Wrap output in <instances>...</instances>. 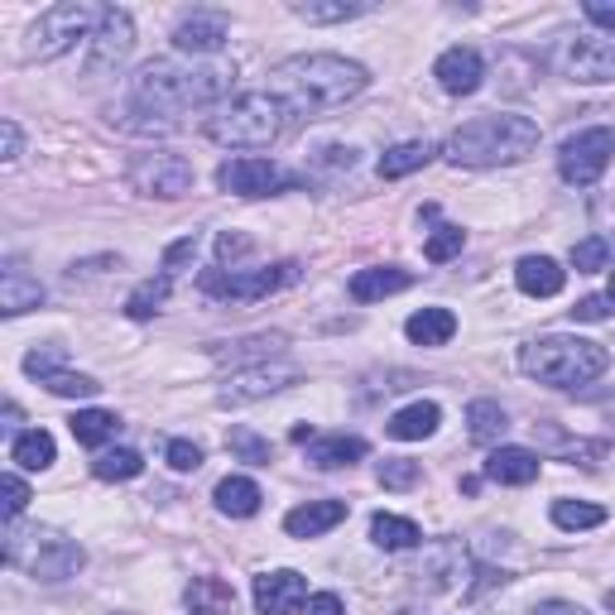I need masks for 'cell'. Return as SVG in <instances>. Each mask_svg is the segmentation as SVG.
<instances>
[{"mask_svg": "<svg viewBox=\"0 0 615 615\" xmlns=\"http://www.w3.org/2000/svg\"><path fill=\"white\" fill-rule=\"evenodd\" d=\"M236 68L232 63H174L154 58L130 78V106L140 116H159V126H174V116L192 106H212L216 96L232 92Z\"/></svg>", "mask_w": 615, "mask_h": 615, "instance_id": "6da1fadb", "label": "cell"}, {"mask_svg": "<svg viewBox=\"0 0 615 615\" xmlns=\"http://www.w3.org/2000/svg\"><path fill=\"white\" fill-rule=\"evenodd\" d=\"M274 78H280L284 106H294L298 116H318L366 92L370 72L342 54H298V58H284Z\"/></svg>", "mask_w": 615, "mask_h": 615, "instance_id": "7a4b0ae2", "label": "cell"}, {"mask_svg": "<svg viewBox=\"0 0 615 615\" xmlns=\"http://www.w3.org/2000/svg\"><path fill=\"white\" fill-rule=\"evenodd\" d=\"M534 150H539V126L529 116H510V111H490V116L466 120V126H457L452 140H448V159L466 164V168L515 164Z\"/></svg>", "mask_w": 615, "mask_h": 615, "instance_id": "3957f363", "label": "cell"}, {"mask_svg": "<svg viewBox=\"0 0 615 615\" xmlns=\"http://www.w3.org/2000/svg\"><path fill=\"white\" fill-rule=\"evenodd\" d=\"M611 366V352L601 342H587V336H539L520 352V370L539 385H553V390H572V385L596 380L601 370Z\"/></svg>", "mask_w": 615, "mask_h": 615, "instance_id": "277c9868", "label": "cell"}, {"mask_svg": "<svg viewBox=\"0 0 615 615\" xmlns=\"http://www.w3.org/2000/svg\"><path fill=\"white\" fill-rule=\"evenodd\" d=\"M284 116L288 106L274 92H240L216 116H208V140L226 150H270L284 135Z\"/></svg>", "mask_w": 615, "mask_h": 615, "instance_id": "5b68a950", "label": "cell"}, {"mask_svg": "<svg viewBox=\"0 0 615 615\" xmlns=\"http://www.w3.org/2000/svg\"><path fill=\"white\" fill-rule=\"evenodd\" d=\"M87 553H82L78 539L58 534V529H29L20 534V520L5 524V568L29 572L34 582H68V577L82 572Z\"/></svg>", "mask_w": 615, "mask_h": 615, "instance_id": "8992f818", "label": "cell"}, {"mask_svg": "<svg viewBox=\"0 0 615 615\" xmlns=\"http://www.w3.org/2000/svg\"><path fill=\"white\" fill-rule=\"evenodd\" d=\"M102 10L82 5V0H63V5H48L39 20L29 24V39H24V58L29 63H48V58L68 54L72 44L82 39L87 29H96Z\"/></svg>", "mask_w": 615, "mask_h": 615, "instance_id": "52a82bcc", "label": "cell"}, {"mask_svg": "<svg viewBox=\"0 0 615 615\" xmlns=\"http://www.w3.org/2000/svg\"><path fill=\"white\" fill-rule=\"evenodd\" d=\"M298 280V264L284 260V264H270V270H202L198 288L212 298H232V304H256V298H270L274 288L294 284Z\"/></svg>", "mask_w": 615, "mask_h": 615, "instance_id": "ba28073f", "label": "cell"}, {"mask_svg": "<svg viewBox=\"0 0 615 615\" xmlns=\"http://www.w3.org/2000/svg\"><path fill=\"white\" fill-rule=\"evenodd\" d=\"M130 48H135V20H130L126 10L106 5L102 20H96V29H92V39H87V63H82V78H87V82L111 78V72L126 68Z\"/></svg>", "mask_w": 615, "mask_h": 615, "instance_id": "9c48e42d", "label": "cell"}, {"mask_svg": "<svg viewBox=\"0 0 615 615\" xmlns=\"http://www.w3.org/2000/svg\"><path fill=\"white\" fill-rule=\"evenodd\" d=\"M611 154H615V135L606 126H596V130H582V135H572L568 144H563L558 168H563V178H568L572 188H592L596 178L611 168Z\"/></svg>", "mask_w": 615, "mask_h": 615, "instance_id": "30bf717a", "label": "cell"}, {"mask_svg": "<svg viewBox=\"0 0 615 615\" xmlns=\"http://www.w3.org/2000/svg\"><path fill=\"white\" fill-rule=\"evenodd\" d=\"M192 164L184 159V154H140L135 168H130V184H135V192H144V198H164V202H174V198H188L192 192Z\"/></svg>", "mask_w": 615, "mask_h": 615, "instance_id": "8fae6325", "label": "cell"}, {"mask_svg": "<svg viewBox=\"0 0 615 615\" xmlns=\"http://www.w3.org/2000/svg\"><path fill=\"white\" fill-rule=\"evenodd\" d=\"M298 184V174H288L274 159H232L216 168V188L236 192V198H274Z\"/></svg>", "mask_w": 615, "mask_h": 615, "instance_id": "7c38bea8", "label": "cell"}, {"mask_svg": "<svg viewBox=\"0 0 615 615\" xmlns=\"http://www.w3.org/2000/svg\"><path fill=\"white\" fill-rule=\"evenodd\" d=\"M298 380V366L288 360H264V366H246V370H232V380L216 390L222 404H256V400H270V394L288 390Z\"/></svg>", "mask_w": 615, "mask_h": 615, "instance_id": "4fadbf2b", "label": "cell"}, {"mask_svg": "<svg viewBox=\"0 0 615 615\" xmlns=\"http://www.w3.org/2000/svg\"><path fill=\"white\" fill-rule=\"evenodd\" d=\"M563 68H568L572 82H587V87H596V82H615V44L582 34V39L568 44V54H563Z\"/></svg>", "mask_w": 615, "mask_h": 615, "instance_id": "5bb4252c", "label": "cell"}, {"mask_svg": "<svg viewBox=\"0 0 615 615\" xmlns=\"http://www.w3.org/2000/svg\"><path fill=\"white\" fill-rule=\"evenodd\" d=\"M226 34H232V20H226L222 10H192V15L174 29V44H178V54L208 58L226 44Z\"/></svg>", "mask_w": 615, "mask_h": 615, "instance_id": "9a60e30c", "label": "cell"}, {"mask_svg": "<svg viewBox=\"0 0 615 615\" xmlns=\"http://www.w3.org/2000/svg\"><path fill=\"white\" fill-rule=\"evenodd\" d=\"M308 601V577H298L294 568L280 572H260L256 577V611L260 615H288Z\"/></svg>", "mask_w": 615, "mask_h": 615, "instance_id": "2e32d148", "label": "cell"}, {"mask_svg": "<svg viewBox=\"0 0 615 615\" xmlns=\"http://www.w3.org/2000/svg\"><path fill=\"white\" fill-rule=\"evenodd\" d=\"M433 78H438V87L448 96H472L481 87V78H486V63H481L476 48H448V54L433 63Z\"/></svg>", "mask_w": 615, "mask_h": 615, "instance_id": "e0dca14e", "label": "cell"}, {"mask_svg": "<svg viewBox=\"0 0 615 615\" xmlns=\"http://www.w3.org/2000/svg\"><path fill=\"white\" fill-rule=\"evenodd\" d=\"M39 304H44V284L34 280L20 260H5V270H0V312H5V318H20V312H29Z\"/></svg>", "mask_w": 615, "mask_h": 615, "instance_id": "ac0fdd59", "label": "cell"}, {"mask_svg": "<svg viewBox=\"0 0 615 615\" xmlns=\"http://www.w3.org/2000/svg\"><path fill=\"white\" fill-rule=\"evenodd\" d=\"M342 520H346V500H308V505H298V510L284 515V529L294 539H318Z\"/></svg>", "mask_w": 615, "mask_h": 615, "instance_id": "d6986e66", "label": "cell"}, {"mask_svg": "<svg viewBox=\"0 0 615 615\" xmlns=\"http://www.w3.org/2000/svg\"><path fill=\"white\" fill-rule=\"evenodd\" d=\"M515 284H520L529 298H553V294H563V284H568V270L548 256H524L520 264H515Z\"/></svg>", "mask_w": 615, "mask_h": 615, "instance_id": "ffe728a7", "label": "cell"}, {"mask_svg": "<svg viewBox=\"0 0 615 615\" xmlns=\"http://www.w3.org/2000/svg\"><path fill=\"white\" fill-rule=\"evenodd\" d=\"M414 284V274L400 270V264H376V270H356L352 274V298L356 304H376V298H390V294H400V288Z\"/></svg>", "mask_w": 615, "mask_h": 615, "instance_id": "44dd1931", "label": "cell"}, {"mask_svg": "<svg viewBox=\"0 0 615 615\" xmlns=\"http://www.w3.org/2000/svg\"><path fill=\"white\" fill-rule=\"evenodd\" d=\"M438 424H442V409L433 400H418V404L400 409V414L385 424V433H390V438H400V442H424V438L438 433Z\"/></svg>", "mask_w": 615, "mask_h": 615, "instance_id": "7402d4cb", "label": "cell"}, {"mask_svg": "<svg viewBox=\"0 0 615 615\" xmlns=\"http://www.w3.org/2000/svg\"><path fill=\"white\" fill-rule=\"evenodd\" d=\"M184 606L192 615H232L236 592H232V582H222V577H192L188 592H184Z\"/></svg>", "mask_w": 615, "mask_h": 615, "instance_id": "603a6c76", "label": "cell"}, {"mask_svg": "<svg viewBox=\"0 0 615 615\" xmlns=\"http://www.w3.org/2000/svg\"><path fill=\"white\" fill-rule=\"evenodd\" d=\"M486 476L500 486H529V481H539V457L529 448H496L486 462Z\"/></svg>", "mask_w": 615, "mask_h": 615, "instance_id": "cb8c5ba5", "label": "cell"}, {"mask_svg": "<svg viewBox=\"0 0 615 615\" xmlns=\"http://www.w3.org/2000/svg\"><path fill=\"white\" fill-rule=\"evenodd\" d=\"M404 336L414 346H448L457 336V318L452 308H418L414 318L404 322Z\"/></svg>", "mask_w": 615, "mask_h": 615, "instance_id": "d4e9b609", "label": "cell"}, {"mask_svg": "<svg viewBox=\"0 0 615 615\" xmlns=\"http://www.w3.org/2000/svg\"><path fill=\"white\" fill-rule=\"evenodd\" d=\"M360 457H366V442H360V438H346V433H336V438H312V442H308V462L318 466V472L356 466Z\"/></svg>", "mask_w": 615, "mask_h": 615, "instance_id": "484cf974", "label": "cell"}, {"mask_svg": "<svg viewBox=\"0 0 615 615\" xmlns=\"http://www.w3.org/2000/svg\"><path fill=\"white\" fill-rule=\"evenodd\" d=\"M466 433H472V442H481V448H496L505 433H510V414L496 400H476L466 409Z\"/></svg>", "mask_w": 615, "mask_h": 615, "instance_id": "4316f807", "label": "cell"}, {"mask_svg": "<svg viewBox=\"0 0 615 615\" xmlns=\"http://www.w3.org/2000/svg\"><path fill=\"white\" fill-rule=\"evenodd\" d=\"M54 433L44 428H29V433H15V442H10V462L24 466V472H44V466H54Z\"/></svg>", "mask_w": 615, "mask_h": 615, "instance_id": "83f0119b", "label": "cell"}, {"mask_svg": "<svg viewBox=\"0 0 615 615\" xmlns=\"http://www.w3.org/2000/svg\"><path fill=\"white\" fill-rule=\"evenodd\" d=\"M260 486L250 476H226L222 486H216V510L232 515V520H250V515L260 510Z\"/></svg>", "mask_w": 615, "mask_h": 615, "instance_id": "f1b7e54d", "label": "cell"}, {"mask_svg": "<svg viewBox=\"0 0 615 615\" xmlns=\"http://www.w3.org/2000/svg\"><path fill=\"white\" fill-rule=\"evenodd\" d=\"M288 10H294L298 20H308V24H346V20L366 15L370 0H294Z\"/></svg>", "mask_w": 615, "mask_h": 615, "instance_id": "f546056e", "label": "cell"}, {"mask_svg": "<svg viewBox=\"0 0 615 615\" xmlns=\"http://www.w3.org/2000/svg\"><path fill=\"white\" fill-rule=\"evenodd\" d=\"M284 352V332H260V336H246V342H236L232 352H216V360L232 370H246V360H256V366H264L270 356Z\"/></svg>", "mask_w": 615, "mask_h": 615, "instance_id": "4dcf8cb0", "label": "cell"}, {"mask_svg": "<svg viewBox=\"0 0 615 615\" xmlns=\"http://www.w3.org/2000/svg\"><path fill=\"white\" fill-rule=\"evenodd\" d=\"M370 539H376L385 553H404L424 539V529L414 520H404V515H376V520H370Z\"/></svg>", "mask_w": 615, "mask_h": 615, "instance_id": "1f68e13d", "label": "cell"}, {"mask_svg": "<svg viewBox=\"0 0 615 615\" xmlns=\"http://www.w3.org/2000/svg\"><path fill=\"white\" fill-rule=\"evenodd\" d=\"M428 159H433L428 140H404V144H394V150L380 154V178H409V174H418Z\"/></svg>", "mask_w": 615, "mask_h": 615, "instance_id": "d6a6232c", "label": "cell"}, {"mask_svg": "<svg viewBox=\"0 0 615 615\" xmlns=\"http://www.w3.org/2000/svg\"><path fill=\"white\" fill-rule=\"evenodd\" d=\"M120 428L116 414H106V409H78L72 414V438L82 442V448H102V442H111Z\"/></svg>", "mask_w": 615, "mask_h": 615, "instance_id": "836d02e7", "label": "cell"}, {"mask_svg": "<svg viewBox=\"0 0 615 615\" xmlns=\"http://www.w3.org/2000/svg\"><path fill=\"white\" fill-rule=\"evenodd\" d=\"M144 472V457L130 452V448H116V452H102L92 462V476L96 481H135Z\"/></svg>", "mask_w": 615, "mask_h": 615, "instance_id": "e575fe53", "label": "cell"}, {"mask_svg": "<svg viewBox=\"0 0 615 615\" xmlns=\"http://www.w3.org/2000/svg\"><path fill=\"white\" fill-rule=\"evenodd\" d=\"M164 304H168V274H159V280H144L135 294L126 298V312H130L135 322H150Z\"/></svg>", "mask_w": 615, "mask_h": 615, "instance_id": "d590c367", "label": "cell"}, {"mask_svg": "<svg viewBox=\"0 0 615 615\" xmlns=\"http://www.w3.org/2000/svg\"><path fill=\"white\" fill-rule=\"evenodd\" d=\"M553 524L568 529V534H577V529L606 524V510H601V505H587V500H558V505H553Z\"/></svg>", "mask_w": 615, "mask_h": 615, "instance_id": "8d00e7d4", "label": "cell"}, {"mask_svg": "<svg viewBox=\"0 0 615 615\" xmlns=\"http://www.w3.org/2000/svg\"><path fill=\"white\" fill-rule=\"evenodd\" d=\"M615 256V240L611 236H587V240H577L572 246V270L577 274H596V270H606Z\"/></svg>", "mask_w": 615, "mask_h": 615, "instance_id": "74e56055", "label": "cell"}, {"mask_svg": "<svg viewBox=\"0 0 615 615\" xmlns=\"http://www.w3.org/2000/svg\"><path fill=\"white\" fill-rule=\"evenodd\" d=\"M226 448H232V452L240 457V462H250V466H270V462H274L270 442L256 438L250 428H232V433H226Z\"/></svg>", "mask_w": 615, "mask_h": 615, "instance_id": "f35d334b", "label": "cell"}, {"mask_svg": "<svg viewBox=\"0 0 615 615\" xmlns=\"http://www.w3.org/2000/svg\"><path fill=\"white\" fill-rule=\"evenodd\" d=\"M48 394H58V400H92L102 385H96L92 376H72V370H54L48 380H39Z\"/></svg>", "mask_w": 615, "mask_h": 615, "instance_id": "ab89813d", "label": "cell"}, {"mask_svg": "<svg viewBox=\"0 0 615 615\" xmlns=\"http://www.w3.org/2000/svg\"><path fill=\"white\" fill-rule=\"evenodd\" d=\"M462 246H466V232L462 226H438L428 240H424V256L433 264H448L452 256H462Z\"/></svg>", "mask_w": 615, "mask_h": 615, "instance_id": "60d3db41", "label": "cell"}, {"mask_svg": "<svg viewBox=\"0 0 615 615\" xmlns=\"http://www.w3.org/2000/svg\"><path fill=\"white\" fill-rule=\"evenodd\" d=\"M418 476H424V466L409 462V457H385L380 462V486L385 490H409V486H418Z\"/></svg>", "mask_w": 615, "mask_h": 615, "instance_id": "b9f144b4", "label": "cell"}, {"mask_svg": "<svg viewBox=\"0 0 615 615\" xmlns=\"http://www.w3.org/2000/svg\"><path fill=\"white\" fill-rule=\"evenodd\" d=\"M63 360H68V352L63 346H39V352H29L24 356V370H29L34 380H48L54 370H63Z\"/></svg>", "mask_w": 615, "mask_h": 615, "instance_id": "7bdbcfd3", "label": "cell"}, {"mask_svg": "<svg viewBox=\"0 0 615 615\" xmlns=\"http://www.w3.org/2000/svg\"><path fill=\"white\" fill-rule=\"evenodd\" d=\"M164 457H168V466H174V472H198V466H202V448H198V442H188V438H174L164 448Z\"/></svg>", "mask_w": 615, "mask_h": 615, "instance_id": "ee69618b", "label": "cell"}, {"mask_svg": "<svg viewBox=\"0 0 615 615\" xmlns=\"http://www.w3.org/2000/svg\"><path fill=\"white\" fill-rule=\"evenodd\" d=\"M0 490H5V515H10V520H20V515L29 510V486H24V481H20L15 472H5Z\"/></svg>", "mask_w": 615, "mask_h": 615, "instance_id": "f6af8a7d", "label": "cell"}, {"mask_svg": "<svg viewBox=\"0 0 615 615\" xmlns=\"http://www.w3.org/2000/svg\"><path fill=\"white\" fill-rule=\"evenodd\" d=\"M198 256V232L184 236V240H174V246L164 250V274H174V270H184V264Z\"/></svg>", "mask_w": 615, "mask_h": 615, "instance_id": "bcb514c9", "label": "cell"}, {"mask_svg": "<svg viewBox=\"0 0 615 615\" xmlns=\"http://www.w3.org/2000/svg\"><path fill=\"white\" fill-rule=\"evenodd\" d=\"M606 312H611V298L592 294V298H582V304L572 308V318H577V322H606Z\"/></svg>", "mask_w": 615, "mask_h": 615, "instance_id": "7dc6e473", "label": "cell"}, {"mask_svg": "<svg viewBox=\"0 0 615 615\" xmlns=\"http://www.w3.org/2000/svg\"><path fill=\"white\" fill-rule=\"evenodd\" d=\"M304 615H342V596L336 592H312L304 601Z\"/></svg>", "mask_w": 615, "mask_h": 615, "instance_id": "c3c4849f", "label": "cell"}, {"mask_svg": "<svg viewBox=\"0 0 615 615\" xmlns=\"http://www.w3.org/2000/svg\"><path fill=\"white\" fill-rule=\"evenodd\" d=\"M246 250H250V236H236V232L216 236V256L222 260H236V256H246Z\"/></svg>", "mask_w": 615, "mask_h": 615, "instance_id": "681fc988", "label": "cell"}, {"mask_svg": "<svg viewBox=\"0 0 615 615\" xmlns=\"http://www.w3.org/2000/svg\"><path fill=\"white\" fill-rule=\"evenodd\" d=\"M0 140H5V150H0V159H20V144H24V135H20V126L15 120H0Z\"/></svg>", "mask_w": 615, "mask_h": 615, "instance_id": "f907efd6", "label": "cell"}, {"mask_svg": "<svg viewBox=\"0 0 615 615\" xmlns=\"http://www.w3.org/2000/svg\"><path fill=\"white\" fill-rule=\"evenodd\" d=\"M587 20L601 29H615V0H587Z\"/></svg>", "mask_w": 615, "mask_h": 615, "instance_id": "816d5d0a", "label": "cell"}, {"mask_svg": "<svg viewBox=\"0 0 615 615\" xmlns=\"http://www.w3.org/2000/svg\"><path fill=\"white\" fill-rule=\"evenodd\" d=\"M529 615H587V611L577 606V601H558V596H553V601H539Z\"/></svg>", "mask_w": 615, "mask_h": 615, "instance_id": "f5cc1de1", "label": "cell"}, {"mask_svg": "<svg viewBox=\"0 0 615 615\" xmlns=\"http://www.w3.org/2000/svg\"><path fill=\"white\" fill-rule=\"evenodd\" d=\"M294 442H304V448H308V442H312V428H308V424H298V428H294Z\"/></svg>", "mask_w": 615, "mask_h": 615, "instance_id": "db71d44e", "label": "cell"}, {"mask_svg": "<svg viewBox=\"0 0 615 615\" xmlns=\"http://www.w3.org/2000/svg\"><path fill=\"white\" fill-rule=\"evenodd\" d=\"M606 298H611V304H615V270H611V294H606Z\"/></svg>", "mask_w": 615, "mask_h": 615, "instance_id": "11a10c76", "label": "cell"}, {"mask_svg": "<svg viewBox=\"0 0 615 615\" xmlns=\"http://www.w3.org/2000/svg\"><path fill=\"white\" fill-rule=\"evenodd\" d=\"M606 606H611V611H615V592H606Z\"/></svg>", "mask_w": 615, "mask_h": 615, "instance_id": "9f6ffc18", "label": "cell"}]
</instances>
